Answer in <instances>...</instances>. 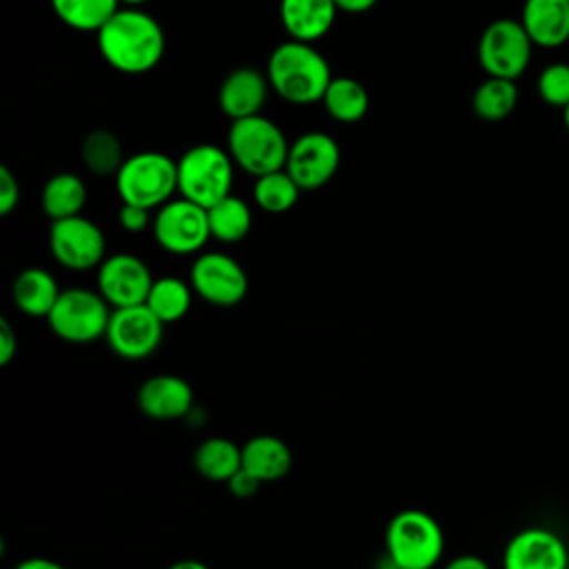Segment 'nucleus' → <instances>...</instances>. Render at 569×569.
<instances>
[{
	"instance_id": "1",
	"label": "nucleus",
	"mask_w": 569,
	"mask_h": 569,
	"mask_svg": "<svg viewBox=\"0 0 569 569\" xmlns=\"http://www.w3.org/2000/svg\"><path fill=\"white\" fill-rule=\"evenodd\" d=\"M96 44L111 69L142 76L162 60L167 40L162 24L151 13L140 7H120L96 31Z\"/></svg>"
},
{
	"instance_id": "2",
	"label": "nucleus",
	"mask_w": 569,
	"mask_h": 569,
	"mask_svg": "<svg viewBox=\"0 0 569 569\" xmlns=\"http://www.w3.org/2000/svg\"><path fill=\"white\" fill-rule=\"evenodd\" d=\"M331 78L327 58L311 42L289 38L269 53V87L289 104L302 107L320 102Z\"/></svg>"
},
{
	"instance_id": "3",
	"label": "nucleus",
	"mask_w": 569,
	"mask_h": 569,
	"mask_svg": "<svg viewBox=\"0 0 569 569\" xmlns=\"http://www.w3.org/2000/svg\"><path fill=\"white\" fill-rule=\"evenodd\" d=\"M289 144L284 131L262 113L233 120L227 131V151L231 160L253 178L284 169Z\"/></svg>"
},
{
	"instance_id": "4",
	"label": "nucleus",
	"mask_w": 569,
	"mask_h": 569,
	"mask_svg": "<svg viewBox=\"0 0 569 569\" xmlns=\"http://www.w3.org/2000/svg\"><path fill=\"white\" fill-rule=\"evenodd\" d=\"M385 553L400 569H433L445 553V531L431 513L402 509L385 529Z\"/></svg>"
},
{
	"instance_id": "5",
	"label": "nucleus",
	"mask_w": 569,
	"mask_h": 569,
	"mask_svg": "<svg viewBox=\"0 0 569 569\" xmlns=\"http://www.w3.org/2000/svg\"><path fill=\"white\" fill-rule=\"evenodd\" d=\"M113 180L120 202L153 211L178 191V160L160 151H138L127 156Z\"/></svg>"
},
{
	"instance_id": "6",
	"label": "nucleus",
	"mask_w": 569,
	"mask_h": 569,
	"mask_svg": "<svg viewBox=\"0 0 569 569\" xmlns=\"http://www.w3.org/2000/svg\"><path fill=\"white\" fill-rule=\"evenodd\" d=\"M233 167L227 149L200 142L178 158V193L204 209L231 193Z\"/></svg>"
},
{
	"instance_id": "7",
	"label": "nucleus",
	"mask_w": 569,
	"mask_h": 569,
	"mask_svg": "<svg viewBox=\"0 0 569 569\" xmlns=\"http://www.w3.org/2000/svg\"><path fill=\"white\" fill-rule=\"evenodd\" d=\"M111 311L98 289L67 287L47 316V325L64 342L89 345L104 338Z\"/></svg>"
},
{
	"instance_id": "8",
	"label": "nucleus",
	"mask_w": 569,
	"mask_h": 569,
	"mask_svg": "<svg viewBox=\"0 0 569 569\" xmlns=\"http://www.w3.org/2000/svg\"><path fill=\"white\" fill-rule=\"evenodd\" d=\"M533 47L520 20L498 18L480 33L478 62L487 76L518 80L531 62Z\"/></svg>"
},
{
	"instance_id": "9",
	"label": "nucleus",
	"mask_w": 569,
	"mask_h": 569,
	"mask_svg": "<svg viewBox=\"0 0 569 569\" xmlns=\"http://www.w3.org/2000/svg\"><path fill=\"white\" fill-rule=\"evenodd\" d=\"M151 233L156 244L167 253H173V256L200 253L211 238L207 209L182 196L171 198L160 209H156Z\"/></svg>"
},
{
	"instance_id": "10",
	"label": "nucleus",
	"mask_w": 569,
	"mask_h": 569,
	"mask_svg": "<svg viewBox=\"0 0 569 569\" xmlns=\"http://www.w3.org/2000/svg\"><path fill=\"white\" fill-rule=\"evenodd\" d=\"M189 282L193 293L213 307H236L249 293V276L244 267L224 251L196 253Z\"/></svg>"
},
{
	"instance_id": "11",
	"label": "nucleus",
	"mask_w": 569,
	"mask_h": 569,
	"mask_svg": "<svg viewBox=\"0 0 569 569\" xmlns=\"http://www.w3.org/2000/svg\"><path fill=\"white\" fill-rule=\"evenodd\" d=\"M49 251L60 267L69 271H89L98 269L107 258V238L93 220L80 213L51 222Z\"/></svg>"
},
{
	"instance_id": "12",
	"label": "nucleus",
	"mask_w": 569,
	"mask_h": 569,
	"mask_svg": "<svg viewBox=\"0 0 569 569\" xmlns=\"http://www.w3.org/2000/svg\"><path fill=\"white\" fill-rule=\"evenodd\" d=\"M164 338V322L147 307L133 305L113 309L104 340L109 349L124 360H144L153 356Z\"/></svg>"
},
{
	"instance_id": "13",
	"label": "nucleus",
	"mask_w": 569,
	"mask_h": 569,
	"mask_svg": "<svg viewBox=\"0 0 569 569\" xmlns=\"http://www.w3.org/2000/svg\"><path fill=\"white\" fill-rule=\"evenodd\" d=\"M340 147L325 131H307L289 144L284 171L302 191L325 187L340 169Z\"/></svg>"
},
{
	"instance_id": "14",
	"label": "nucleus",
	"mask_w": 569,
	"mask_h": 569,
	"mask_svg": "<svg viewBox=\"0 0 569 569\" xmlns=\"http://www.w3.org/2000/svg\"><path fill=\"white\" fill-rule=\"evenodd\" d=\"M149 264L136 253H111L107 256L96 273V289L111 305V309L144 305L153 284Z\"/></svg>"
},
{
	"instance_id": "15",
	"label": "nucleus",
	"mask_w": 569,
	"mask_h": 569,
	"mask_svg": "<svg viewBox=\"0 0 569 569\" xmlns=\"http://www.w3.org/2000/svg\"><path fill=\"white\" fill-rule=\"evenodd\" d=\"M502 569H569L567 542L549 527H525L505 545Z\"/></svg>"
},
{
	"instance_id": "16",
	"label": "nucleus",
	"mask_w": 569,
	"mask_h": 569,
	"mask_svg": "<svg viewBox=\"0 0 569 569\" xmlns=\"http://www.w3.org/2000/svg\"><path fill=\"white\" fill-rule=\"evenodd\" d=\"M136 402L151 420H178L193 411V389L176 373H153L138 387Z\"/></svg>"
},
{
	"instance_id": "17",
	"label": "nucleus",
	"mask_w": 569,
	"mask_h": 569,
	"mask_svg": "<svg viewBox=\"0 0 569 569\" xmlns=\"http://www.w3.org/2000/svg\"><path fill=\"white\" fill-rule=\"evenodd\" d=\"M269 80L256 67H238L227 73L218 89V107L233 122L258 116L267 102Z\"/></svg>"
},
{
	"instance_id": "18",
	"label": "nucleus",
	"mask_w": 569,
	"mask_h": 569,
	"mask_svg": "<svg viewBox=\"0 0 569 569\" xmlns=\"http://www.w3.org/2000/svg\"><path fill=\"white\" fill-rule=\"evenodd\" d=\"M278 11L287 36L311 44L331 31L338 16L333 0H280Z\"/></svg>"
},
{
	"instance_id": "19",
	"label": "nucleus",
	"mask_w": 569,
	"mask_h": 569,
	"mask_svg": "<svg viewBox=\"0 0 569 569\" xmlns=\"http://www.w3.org/2000/svg\"><path fill=\"white\" fill-rule=\"evenodd\" d=\"M518 20L536 47L556 49L569 40V0H525Z\"/></svg>"
},
{
	"instance_id": "20",
	"label": "nucleus",
	"mask_w": 569,
	"mask_h": 569,
	"mask_svg": "<svg viewBox=\"0 0 569 569\" xmlns=\"http://www.w3.org/2000/svg\"><path fill=\"white\" fill-rule=\"evenodd\" d=\"M60 291L62 289L58 287V280L51 271L42 267H27L16 276L11 284V300L24 316L47 320Z\"/></svg>"
},
{
	"instance_id": "21",
	"label": "nucleus",
	"mask_w": 569,
	"mask_h": 569,
	"mask_svg": "<svg viewBox=\"0 0 569 569\" xmlns=\"http://www.w3.org/2000/svg\"><path fill=\"white\" fill-rule=\"evenodd\" d=\"M293 456L289 445L271 433H258L242 445V469L260 482H276L291 469Z\"/></svg>"
},
{
	"instance_id": "22",
	"label": "nucleus",
	"mask_w": 569,
	"mask_h": 569,
	"mask_svg": "<svg viewBox=\"0 0 569 569\" xmlns=\"http://www.w3.org/2000/svg\"><path fill=\"white\" fill-rule=\"evenodd\" d=\"M40 204L44 216L51 222L80 216L87 204V184L80 176L60 171L44 182L40 193Z\"/></svg>"
},
{
	"instance_id": "23",
	"label": "nucleus",
	"mask_w": 569,
	"mask_h": 569,
	"mask_svg": "<svg viewBox=\"0 0 569 569\" xmlns=\"http://www.w3.org/2000/svg\"><path fill=\"white\" fill-rule=\"evenodd\" d=\"M193 467L207 480L227 482L242 469V447L222 436L204 438L193 449Z\"/></svg>"
},
{
	"instance_id": "24",
	"label": "nucleus",
	"mask_w": 569,
	"mask_h": 569,
	"mask_svg": "<svg viewBox=\"0 0 569 569\" xmlns=\"http://www.w3.org/2000/svg\"><path fill=\"white\" fill-rule=\"evenodd\" d=\"M320 102L333 120L345 124L362 120L365 113L369 111V93L365 84L349 76L331 78Z\"/></svg>"
},
{
	"instance_id": "25",
	"label": "nucleus",
	"mask_w": 569,
	"mask_h": 569,
	"mask_svg": "<svg viewBox=\"0 0 569 569\" xmlns=\"http://www.w3.org/2000/svg\"><path fill=\"white\" fill-rule=\"evenodd\" d=\"M207 216H209L211 238L222 244H236L244 240L253 224L251 207L240 196H233V193H229L227 198L209 207Z\"/></svg>"
},
{
	"instance_id": "26",
	"label": "nucleus",
	"mask_w": 569,
	"mask_h": 569,
	"mask_svg": "<svg viewBox=\"0 0 569 569\" xmlns=\"http://www.w3.org/2000/svg\"><path fill=\"white\" fill-rule=\"evenodd\" d=\"M191 300H193L191 282H184L178 276H162V278L153 280L144 305L164 325H171V322L182 320L189 313Z\"/></svg>"
},
{
	"instance_id": "27",
	"label": "nucleus",
	"mask_w": 569,
	"mask_h": 569,
	"mask_svg": "<svg viewBox=\"0 0 569 569\" xmlns=\"http://www.w3.org/2000/svg\"><path fill=\"white\" fill-rule=\"evenodd\" d=\"M518 104L516 80L487 76L471 96V109L480 120L498 122L513 113Z\"/></svg>"
},
{
	"instance_id": "28",
	"label": "nucleus",
	"mask_w": 569,
	"mask_h": 569,
	"mask_svg": "<svg viewBox=\"0 0 569 569\" xmlns=\"http://www.w3.org/2000/svg\"><path fill=\"white\" fill-rule=\"evenodd\" d=\"M80 158L89 173L93 176H113L120 171L127 160L120 138L109 129H93L84 136L80 144Z\"/></svg>"
},
{
	"instance_id": "29",
	"label": "nucleus",
	"mask_w": 569,
	"mask_h": 569,
	"mask_svg": "<svg viewBox=\"0 0 569 569\" xmlns=\"http://www.w3.org/2000/svg\"><path fill=\"white\" fill-rule=\"evenodd\" d=\"M56 18L76 31H98L118 9L120 0H49Z\"/></svg>"
},
{
	"instance_id": "30",
	"label": "nucleus",
	"mask_w": 569,
	"mask_h": 569,
	"mask_svg": "<svg viewBox=\"0 0 569 569\" xmlns=\"http://www.w3.org/2000/svg\"><path fill=\"white\" fill-rule=\"evenodd\" d=\"M300 193L302 189L284 169L258 176L253 182V202L267 213H284L293 209Z\"/></svg>"
},
{
	"instance_id": "31",
	"label": "nucleus",
	"mask_w": 569,
	"mask_h": 569,
	"mask_svg": "<svg viewBox=\"0 0 569 569\" xmlns=\"http://www.w3.org/2000/svg\"><path fill=\"white\" fill-rule=\"evenodd\" d=\"M536 91L549 107L565 109L569 104V62L547 64L538 73Z\"/></svg>"
},
{
	"instance_id": "32",
	"label": "nucleus",
	"mask_w": 569,
	"mask_h": 569,
	"mask_svg": "<svg viewBox=\"0 0 569 569\" xmlns=\"http://www.w3.org/2000/svg\"><path fill=\"white\" fill-rule=\"evenodd\" d=\"M118 222H120V227H122L124 231H129V233H140V231H144V229H151L153 216H151V209L122 202L120 209H118Z\"/></svg>"
},
{
	"instance_id": "33",
	"label": "nucleus",
	"mask_w": 569,
	"mask_h": 569,
	"mask_svg": "<svg viewBox=\"0 0 569 569\" xmlns=\"http://www.w3.org/2000/svg\"><path fill=\"white\" fill-rule=\"evenodd\" d=\"M20 202V182L16 173L0 164V216H9Z\"/></svg>"
},
{
	"instance_id": "34",
	"label": "nucleus",
	"mask_w": 569,
	"mask_h": 569,
	"mask_svg": "<svg viewBox=\"0 0 569 569\" xmlns=\"http://www.w3.org/2000/svg\"><path fill=\"white\" fill-rule=\"evenodd\" d=\"M260 485H262V482H260L253 473H249L247 469L236 471V473L227 480V489H229L236 498H251V496H256L258 489H260Z\"/></svg>"
},
{
	"instance_id": "35",
	"label": "nucleus",
	"mask_w": 569,
	"mask_h": 569,
	"mask_svg": "<svg viewBox=\"0 0 569 569\" xmlns=\"http://www.w3.org/2000/svg\"><path fill=\"white\" fill-rule=\"evenodd\" d=\"M18 353V333L7 318H0V365L7 367Z\"/></svg>"
},
{
	"instance_id": "36",
	"label": "nucleus",
	"mask_w": 569,
	"mask_h": 569,
	"mask_svg": "<svg viewBox=\"0 0 569 569\" xmlns=\"http://www.w3.org/2000/svg\"><path fill=\"white\" fill-rule=\"evenodd\" d=\"M442 569H491L489 562L476 553H460L445 562Z\"/></svg>"
},
{
	"instance_id": "37",
	"label": "nucleus",
	"mask_w": 569,
	"mask_h": 569,
	"mask_svg": "<svg viewBox=\"0 0 569 569\" xmlns=\"http://www.w3.org/2000/svg\"><path fill=\"white\" fill-rule=\"evenodd\" d=\"M13 569H67V567L60 565L58 560L42 558V556H33V558H24V560L18 562Z\"/></svg>"
},
{
	"instance_id": "38",
	"label": "nucleus",
	"mask_w": 569,
	"mask_h": 569,
	"mask_svg": "<svg viewBox=\"0 0 569 569\" xmlns=\"http://www.w3.org/2000/svg\"><path fill=\"white\" fill-rule=\"evenodd\" d=\"M338 11H345V13H365L369 9L376 7L378 0H333Z\"/></svg>"
},
{
	"instance_id": "39",
	"label": "nucleus",
	"mask_w": 569,
	"mask_h": 569,
	"mask_svg": "<svg viewBox=\"0 0 569 569\" xmlns=\"http://www.w3.org/2000/svg\"><path fill=\"white\" fill-rule=\"evenodd\" d=\"M167 569H209V565H204L202 560L184 558V560H176V562H173V565H169Z\"/></svg>"
},
{
	"instance_id": "40",
	"label": "nucleus",
	"mask_w": 569,
	"mask_h": 569,
	"mask_svg": "<svg viewBox=\"0 0 569 569\" xmlns=\"http://www.w3.org/2000/svg\"><path fill=\"white\" fill-rule=\"evenodd\" d=\"M373 569H400V565L389 556V553H382L378 560H376V567Z\"/></svg>"
},
{
	"instance_id": "41",
	"label": "nucleus",
	"mask_w": 569,
	"mask_h": 569,
	"mask_svg": "<svg viewBox=\"0 0 569 569\" xmlns=\"http://www.w3.org/2000/svg\"><path fill=\"white\" fill-rule=\"evenodd\" d=\"M124 7H142V4H147L149 0H120Z\"/></svg>"
},
{
	"instance_id": "42",
	"label": "nucleus",
	"mask_w": 569,
	"mask_h": 569,
	"mask_svg": "<svg viewBox=\"0 0 569 569\" xmlns=\"http://www.w3.org/2000/svg\"><path fill=\"white\" fill-rule=\"evenodd\" d=\"M562 122H565V127H567V131H569V104L562 109Z\"/></svg>"
}]
</instances>
